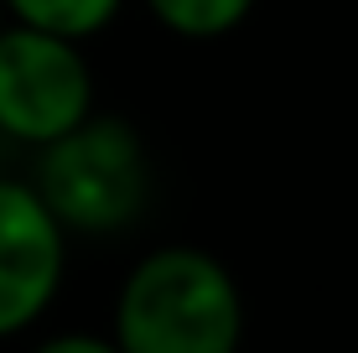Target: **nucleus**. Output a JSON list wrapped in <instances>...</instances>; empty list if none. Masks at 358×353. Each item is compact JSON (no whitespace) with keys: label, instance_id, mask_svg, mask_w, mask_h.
I'll return each mask as SVG.
<instances>
[{"label":"nucleus","instance_id":"nucleus-1","mask_svg":"<svg viewBox=\"0 0 358 353\" xmlns=\"http://www.w3.org/2000/svg\"><path fill=\"white\" fill-rule=\"evenodd\" d=\"M239 275L203 245H156L125 271L109 312V338L125 353H239Z\"/></svg>","mask_w":358,"mask_h":353},{"label":"nucleus","instance_id":"nucleus-2","mask_svg":"<svg viewBox=\"0 0 358 353\" xmlns=\"http://www.w3.org/2000/svg\"><path fill=\"white\" fill-rule=\"evenodd\" d=\"M31 187L68 239H109L145 218L156 198L151 145L125 115H94L36 145Z\"/></svg>","mask_w":358,"mask_h":353},{"label":"nucleus","instance_id":"nucleus-3","mask_svg":"<svg viewBox=\"0 0 358 353\" xmlns=\"http://www.w3.org/2000/svg\"><path fill=\"white\" fill-rule=\"evenodd\" d=\"M99 109L83 42L6 21L0 31V136L36 151Z\"/></svg>","mask_w":358,"mask_h":353},{"label":"nucleus","instance_id":"nucleus-4","mask_svg":"<svg viewBox=\"0 0 358 353\" xmlns=\"http://www.w3.org/2000/svg\"><path fill=\"white\" fill-rule=\"evenodd\" d=\"M68 229L31 182L0 177V343L31 333L63 296Z\"/></svg>","mask_w":358,"mask_h":353},{"label":"nucleus","instance_id":"nucleus-5","mask_svg":"<svg viewBox=\"0 0 358 353\" xmlns=\"http://www.w3.org/2000/svg\"><path fill=\"white\" fill-rule=\"evenodd\" d=\"M156 16V27L182 42H224L255 16L260 0H141Z\"/></svg>","mask_w":358,"mask_h":353},{"label":"nucleus","instance_id":"nucleus-6","mask_svg":"<svg viewBox=\"0 0 358 353\" xmlns=\"http://www.w3.org/2000/svg\"><path fill=\"white\" fill-rule=\"evenodd\" d=\"M125 10V0H6V16L36 31H57L73 42H94Z\"/></svg>","mask_w":358,"mask_h":353},{"label":"nucleus","instance_id":"nucleus-7","mask_svg":"<svg viewBox=\"0 0 358 353\" xmlns=\"http://www.w3.org/2000/svg\"><path fill=\"white\" fill-rule=\"evenodd\" d=\"M27 353H125L109 333H83V327H73V333H47L36 338Z\"/></svg>","mask_w":358,"mask_h":353},{"label":"nucleus","instance_id":"nucleus-8","mask_svg":"<svg viewBox=\"0 0 358 353\" xmlns=\"http://www.w3.org/2000/svg\"><path fill=\"white\" fill-rule=\"evenodd\" d=\"M6 21H10V16H6V0H0V31H6Z\"/></svg>","mask_w":358,"mask_h":353}]
</instances>
